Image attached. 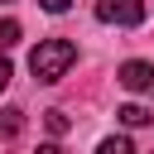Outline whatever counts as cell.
<instances>
[{"instance_id":"ba28073f","label":"cell","mask_w":154,"mask_h":154,"mask_svg":"<svg viewBox=\"0 0 154 154\" xmlns=\"http://www.w3.org/2000/svg\"><path fill=\"white\" fill-rule=\"evenodd\" d=\"M43 120H48V130H53V135H67V125H72V120H67L63 111H48Z\"/></svg>"},{"instance_id":"6da1fadb","label":"cell","mask_w":154,"mask_h":154,"mask_svg":"<svg viewBox=\"0 0 154 154\" xmlns=\"http://www.w3.org/2000/svg\"><path fill=\"white\" fill-rule=\"evenodd\" d=\"M72 63H77V43H72V38H43V43L29 53V67H34L38 82H63Z\"/></svg>"},{"instance_id":"8fae6325","label":"cell","mask_w":154,"mask_h":154,"mask_svg":"<svg viewBox=\"0 0 154 154\" xmlns=\"http://www.w3.org/2000/svg\"><path fill=\"white\" fill-rule=\"evenodd\" d=\"M38 154H63V149L58 144H38Z\"/></svg>"},{"instance_id":"7a4b0ae2","label":"cell","mask_w":154,"mask_h":154,"mask_svg":"<svg viewBox=\"0 0 154 154\" xmlns=\"http://www.w3.org/2000/svg\"><path fill=\"white\" fill-rule=\"evenodd\" d=\"M96 19H101V24L135 29V24L144 19V0H96Z\"/></svg>"},{"instance_id":"3957f363","label":"cell","mask_w":154,"mask_h":154,"mask_svg":"<svg viewBox=\"0 0 154 154\" xmlns=\"http://www.w3.org/2000/svg\"><path fill=\"white\" fill-rule=\"evenodd\" d=\"M120 87L125 91H144V87H154V67L149 63H140V58H130V63H120Z\"/></svg>"},{"instance_id":"8992f818","label":"cell","mask_w":154,"mask_h":154,"mask_svg":"<svg viewBox=\"0 0 154 154\" xmlns=\"http://www.w3.org/2000/svg\"><path fill=\"white\" fill-rule=\"evenodd\" d=\"M14 43H19V24L14 19H0V53H10Z\"/></svg>"},{"instance_id":"5b68a950","label":"cell","mask_w":154,"mask_h":154,"mask_svg":"<svg viewBox=\"0 0 154 154\" xmlns=\"http://www.w3.org/2000/svg\"><path fill=\"white\" fill-rule=\"evenodd\" d=\"M116 116H120V120H125V125H130V130H135V125H149V111H144V106H140V101H130V106H120V111H116Z\"/></svg>"},{"instance_id":"277c9868","label":"cell","mask_w":154,"mask_h":154,"mask_svg":"<svg viewBox=\"0 0 154 154\" xmlns=\"http://www.w3.org/2000/svg\"><path fill=\"white\" fill-rule=\"evenodd\" d=\"M19 130H24V111H14V106L0 111V140H14Z\"/></svg>"},{"instance_id":"9c48e42d","label":"cell","mask_w":154,"mask_h":154,"mask_svg":"<svg viewBox=\"0 0 154 154\" xmlns=\"http://www.w3.org/2000/svg\"><path fill=\"white\" fill-rule=\"evenodd\" d=\"M38 5H43V10H48V14H63V10H67V5H72V0H38Z\"/></svg>"},{"instance_id":"30bf717a","label":"cell","mask_w":154,"mask_h":154,"mask_svg":"<svg viewBox=\"0 0 154 154\" xmlns=\"http://www.w3.org/2000/svg\"><path fill=\"white\" fill-rule=\"evenodd\" d=\"M10 77H14V67H10V63H5V58H0V91H5V87H10Z\"/></svg>"},{"instance_id":"52a82bcc","label":"cell","mask_w":154,"mask_h":154,"mask_svg":"<svg viewBox=\"0 0 154 154\" xmlns=\"http://www.w3.org/2000/svg\"><path fill=\"white\" fill-rule=\"evenodd\" d=\"M96 154H135V144H130V140H120V135H111V140H101V144H96Z\"/></svg>"}]
</instances>
